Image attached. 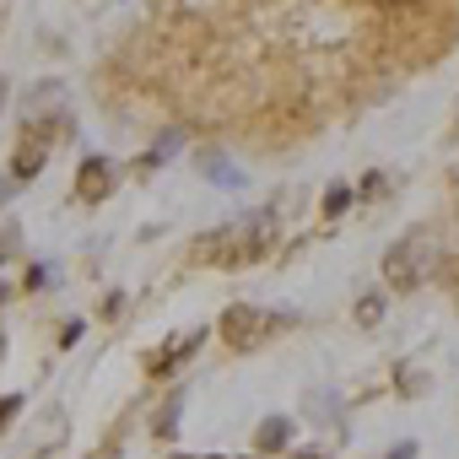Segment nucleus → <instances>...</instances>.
Listing matches in <instances>:
<instances>
[{
    "instance_id": "1",
    "label": "nucleus",
    "mask_w": 459,
    "mask_h": 459,
    "mask_svg": "<svg viewBox=\"0 0 459 459\" xmlns=\"http://www.w3.org/2000/svg\"><path fill=\"white\" fill-rule=\"evenodd\" d=\"M271 238H276V221H271V211H260V216H238V221H227V227L200 233V238H195V255H200L205 265L233 271V265L260 260V255L271 249Z\"/></svg>"
},
{
    "instance_id": "2",
    "label": "nucleus",
    "mask_w": 459,
    "mask_h": 459,
    "mask_svg": "<svg viewBox=\"0 0 459 459\" xmlns=\"http://www.w3.org/2000/svg\"><path fill=\"white\" fill-rule=\"evenodd\" d=\"M281 330H292V314H271V308H255V303H238V308L221 314V335L238 351H255V346L276 341Z\"/></svg>"
},
{
    "instance_id": "3",
    "label": "nucleus",
    "mask_w": 459,
    "mask_h": 459,
    "mask_svg": "<svg viewBox=\"0 0 459 459\" xmlns=\"http://www.w3.org/2000/svg\"><path fill=\"white\" fill-rule=\"evenodd\" d=\"M384 281L394 292H411L421 281V238H400L389 255H384Z\"/></svg>"
},
{
    "instance_id": "4",
    "label": "nucleus",
    "mask_w": 459,
    "mask_h": 459,
    "mask_svg": "<svg viewBox=\"0 0 459 459\" xmlns=\"http://www.w3.org/2000/svg\"><path fill=\"white\" fill-rule=\"evenodd\" d=\"M108 189H114L108 157H87L82 173H76V200H82V205H98V200H108Z\"/></svg>"
},
{
    "instance_id": "5",
    "label": "nucleus",
    "mask_w": 459,
    "mask_h": 459,
    "mask_svg": "<svg viewBox=\"0 0 459 459\" xmlns=\"http://www.w3.org/2000/svg\"><path fill=\"white\" fill-rule=\"evenodd\" d=\"M44 157H49V135H22V146H17V157H12V178L28 184V178L44 168Z\"/></svg>"
},
{
    "instance_id": "6",
    "label": "nucleus",
    "mask_w": 459,
    "mask_h": 459,
    "mask_svg": "<svg viewBox=\"0 0 459 459\" xmlns=\"http://www.w3.org/2000/svg\"><path fill=\"white\" fill-rule=\"evenodd\" d=\"M200 341H205V330H189L184 341H173V351H162V357H152V373H173V368H178V362H184V357H189V351L200 346Z\"/></svg>"
},
{
    "instance_id": "7",
    "label": "nucleus",
    "mask_w": 459,
    "mask_h": 459,
    "mask_svg": "<svg viewBox=\"0 0 459 459\" xmlns=\"http://www.w3.org/2000/svg\"><path fill=\"white\" fill-rule=\"evenodd\" d=\"M287 432H292V427H287L281 416H271V421L260 427V448H281V443H287Z\"/></svg>"
},
{
    "instance_id": "8",
    "label": "nucleus",
    "mask_w": 459,
    "mask_h": 459,
    "mask_svg": "<svg viewBox=\"0 0 459 459\" xmlns=\"http://www.w3.org/2000/svg\"><path fill=\"white\" fill-rule=\"evenodd\" d=\"M346 200H351V189H330V195H325V216H341Z\"/></svg>"
},
{
    "instance_id": "9",
    "label": "nucleus",
    "mask_w": 459,
    "mask_h": 459,
    "mask_svg": "<svg viewBox=\"0 0 459 459\" xmlns=\"http://www.w3.org/2000/svg\"><path fill=\"white\" fill-rule=\"evenodd\" d=\"M303 459H314V454H303Z\"/></svg>"
}]
</instances>
